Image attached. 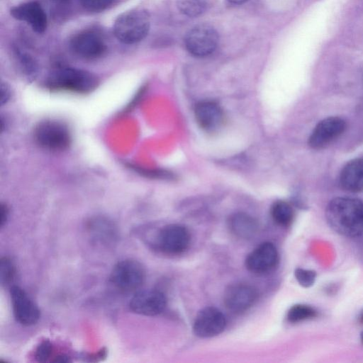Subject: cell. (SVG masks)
Masks as SVG:
<instances>
[{
	"label": "cell",
	"instance_id": "6da1fadb",
	"mask_svg": "<svg viewBox=\"0 0 363 363\" xmlns=\"http://www.w3.org/2000/svg\"><path fill=\"white\" fill-rule=\"evenodd\" d=\"M329 226L337 233L356 238L363 234V202L355 198L337 197L325 209Z\"/></svg>",
	"mask_w": 363,
	"mask_h": 363
},
{
	"label": "cell",
	"instance_id": "7a4b0ae2",
	"mask_svg": "<svg viewBox=\"0 0 363 363\" xmlns=\"http://www.w3.org/2000/svg\"><path fill=\"white\" fill-rule=\"evenodd\" d=\"M47 84L54 89L88 93L97 87L99 79L86 70L62 67L50 72L47 79Z\"/></svg>",
	"mask_w": 363,
	"mask_h": 363
},
{
	"label": "cell",
	"instance_id": "3957f363",
	"mask_svg": "<svg viewBox=\"0 0 363 363\" xmlns=\"http://www.w3.org/2000/svg\"><path fill=\"white\" fill-rule=\"evenodd\" d=\"M150 27L149 13L143 9H132L118 16L113 29L120 42L131 45L143 40L148 34Z\"/></svg>",
	"mask_w": 363,
	"mask_h": 363
},
{
	"label": "cell",
	"instance_id": "277c9868",
	"mask_svg": "<svg viewBox=\"0 0 363 363\" xmlns=\"http://www.w3.org/2000/svg\"><path fill=\"white\" fill-rule=\"evenodd\" d=\"M145 279V268L139 262L131 259L118 262L110 274V281L113 286L125 292L140 289Z\"/></svg>",
	"mask_w": 363,
	"mask_h": 363
},
{
	"label": "cell",
	"instance_id": "5b68a950",
	"mask_svg": "<svg viewBox=\"0 0 363 363\" xmlns=\"http://www.w3.org/2000/svg\"><path fill=\"white\" fill-rule=\"evenodd\" d=\"M36 143L50 150H63L71 143L67 127L57 121H45L38 124L34 130Z\"/></svg>",
	"mask_w": 363,
	"mask_h": 363
},
{
	"label": "cell",
	"instance_id": "8992f818",
	"mask_svg": "<svg viewBox=\"0 0 363 363\" xmlns=\"http://www.w3.org/2000/svg\"><path fill=\"white\" fill-rule=\"evenodd\" d=\"M218 34L209 24L202 23L192 28L186 33L184 43L187 50L196 57L211 54L218 44Z\"/></svg>",
	"mask_w": 363,
	"mask_h": 363
},
{
	"label": "cell",
	"instance_id": "52a82bcc",
	"mask_svg": "<svg viewBox=\"0 0 363 363\" xmlns=\"http://www.w3.org/2000/svg\"><path fill=\"white\" fill-rule=\"evenodd\" d=\"M191 235L189 230L179 224L163 227L157 235V245L164 252L177 255L184 252L189 246Z\"/></svg>",
	"mask_w": 363,
	"mask_h": 363
},
{
	"label": "cell",
	"instance_id": "ba28073f",
	"mask_svg": "<svg viewBox=\"0 0 363 363\" xmlns=\"http://www.w3.org/2000/svg\"><path fill=\"white\" fill-rule=\"evenodd\" d=\"M10 298L17 322L24 326H30L38 321L40 310L23 289L16 285L11 286Z\"/></svg>",
	"mask_w": 363,
	"mask_h": 363
},
{
	"label": "cell",
	"instance_id": "9c48e42d",
	"mask_svg": "<svg viewBox=\"0 0 363 363\" xmlns=\"http://www.w3.org/2000/svg\"><path fill=\"white\" fill-rule=\"evenodd\" d=\"M70 48L76 55L87 60L101 57L106 50L103 38L94 30H84L74 35Z\"/></svg>",
	"mask_w": 363,
	"mask_h": 363
},
{
	"label": "cell",
	"instance_id": "30bf717a",
	"mask_svg": "<svg viewBox=\"0 0 363 363\" xmlns=\"http://www.w3.org/2000/svg\"><path fill=\"white\" fill-rule=\"evenodd\" d=\"M225 326L226 320L223 313L216 308L206 307L197 313L193 331L199 337L208 338L220 334Z\"/></svg>",
	"mask_w": 363,
	"mask_h": 363
},
{
	"label": "cell",
	"instance_id": "8fae6325",
	"mask_svg": "<svg viewBox=\"0 0 363 363\" xmlns=\"http://www.w3.org/2000/svg\"><path fill=\"white\" fill-rule=\"evenodd\" d=\"M346 128L345 121L339 117H328L320 121L313 130L309 146L315 150L325 147L340 137Z\"/></svg>",
	"mask_w": 363,
	"mask_h": 363
},
{
	"label": "cell",
	"instance_id": "7c38bea8",
	"mask_svg": "<svg viewBox=\"0 0 363 363\" xmlns=\"http://www.w3.org/2000/svg\"><path fill=\"white\" fill-rule=\"evenodd\" d=\"M167 305L164 294L156 289L139 290L130 299V310L139 315L154 316L161 313Z\"/></svg>",
	"mask_w": 363,
	"mask_h": 363
},
{
	"label": "cell",
	"instance_id": "4fadbf2b",
	"mask_svg": "<svg viewBox=\"0 0 363 363\" xmlns=\"http://www.w3.org/2000/svg\"><path fill=\"white\" fill-rule=\"evenodd\" d=\"M279 255L276 247L269 242L261 243L246 257L245 267L255 274L272 271L277 264Z\"/></svg>",
	"mask_w": 363,
	"mask_h": 363
},
{
	"label": "cell",
	"instance_id": "5bb4252c",
	"mask_svg": "<svg viewBox=\"0 0 363 363\" xmlns=\"http://www.w3.org/2000/svg\"><path fill=\"white\" fill-rule=\"evenodd\" d=\"M257 297L256 289L251 285L238 283L230 285L224 292L225 307L233 313H242L249 309Z\"/></svg>",
	"mask_w": 363,
	"mask_h": 363
},
{
	"label": "cell",
	"instance_id": "9a60e30c",
	"mask_svg": "<svg viewBox=\"0 0 363 363\" xmlns=\"http://www.w3.org/2000/svg\"><path fill=\"white\" fill-rule=\"evenodd\" d=\"M10 13L15 19L28 23L37 33H43L47 28V15L38 1H30L13 6Z\"/></svg>",
	"mask_w": 363,
	"mask_h": 363
},
{
	"label": "cell",
	"instance_id": "2e32d148",
	"mask_svg": "<svg viewBox=\"0 0 363 363\" xmlns=\"http://www.w3.org/2000/svg\"><path fill=\"white\" fill-rule=\"evenodd\" d=\"M195 118L199 126L207 132H214L223 125L224 114L216 103L203 101L194 108Z\"/></svg>",
	"mask_w": 363,
	"mask_h": 363
},
{
	"label": "cell",
	"instance_id": "e0dca14e",
	"mask_svg": "<svg viewBox=\"0 0 363 363\" xmlns=\"http://www.w3.org/2000/svg\"><path fill=\"white\" fill-rule=\"evenodd\" d=\"M340 184L344 190L357 193L363 191V158L354 159L342 169Z\"/></svg>",
	"mask_w": 363,
	"mask_h": 363
},
{
	"label": "cell",
	"instance_id": "ac0fdd59",
	"mask_svg": "<svg viewBox=\"0 0 363 363\" xmlns=\"http://www.w3.org/2000/svg\"><path fill=\"white\" fill-rule=\"evenodd\" d=\"M87 227L91 239L100 244H111L116 238L114 225L106 218H93L89 221Z\"/></svg>",
	"mask_w": 363,
	"mask_h": 363
},
{
	"label": "cell",
	"instance_id": "d6986e66",
	"mask_svg": "<svg viewBox=\"0 0 363 363\" xmlns=\"http://www.w3.org/2000/svg\"><path fill=\"white\" fill-rule=\"evenodd\" d=\"M230 230L240 238H250L257 230V223L250 216L238 213L231 216L228 220Z\"/></svg>",
	"mask_w": 363,
	"mask_h": 363
},
{
	"label": "cell",
	"instance_id": "ffe728a7",
	"mask_svg": "<svg viewBox=\"0 0 363 363\" xmlns=\"http://www.w3.org/2000/svg\"><path fill=\"white\" fill-rule=\"evenodd\" d=\"M271 215L277 224L286 227L291 223L294 213L289 203L284 201H277L272 206Z\"/></svg>",
	"mask_w": 363,
	"mask_h": 363
},
{
	"label": "cell",
	"instance_id": "44dd1931",
	"mask_svg": "<svg viewBox=\"0 0 363 363\" xmlns=\"http://www.w3.org/2000/svg\"><path fill=\"white\" fill-rule=\"evenodd\" d=\"M177 5L184 15L196 17L205 11L207 2L206 0H177Z\"/></svg>",
	"mask_w": 363,
	"mask_h": 363
},
{
	"label": "cell",
	"instance_id": "7402d4cb",
	"mask_svg": "<svg viewBox=\"0 0 363 363\" xmlns=\"http://www.w3.org/2000/svg\"><path fill=\"white\" fill-rule=\"evenodd\" d=\"M316 311L307 305L296 304L291 307L287 313V320L290 323H299L315 317Z\"/></svg>",
	"mask_w": 363,
	"mask_h": 363
},
{
	"label": "cell",
	"instance_id": "603a6c76",
	"mask_svg": "<svg viewBox=\"0 0 363 363\" xmlns=\"http://www.w3.org/2000/svg\"><path fill=\"white\" fill-rule=\"evenodd\" d=\"M1 282L3 285L11 284L16 276V267L9 257H2L0 262Z\"/></svg>",
	"mask_w": 363,
	"mask_h": 363
},
{
	"label": "cell",
	"instance_id": "cb8c5ba5",
	"mask_svg": "<svg viewBox=\"0 0 363 363\" xmlns=\"http://www.w3.org/2000/svg\"><path fill=\"white\" fill-rule=\"evenodd\" d=\"M294 276L301 286L308 288L314 284L316 272L313 270L297 268L294 271Z\"/></svg>",
	"mask_w": 363,
	"mask_h": 363
},
{
	"label": "cell",
	"instance_id": "d4e9b609",
	"mask_svg": "<svg viewBox=\"0 0 363 363\" xmlns=\"http://www.w3.org/2000/svg\"><path fill=\"white\" fill-rule=\"evenodd\" d=\"M54 347L49 340H43L37 346L35 351V357L40 362H48L52 357Z\"/></svg>",
	"mask_w": 363,
	"mask_h": 363
},
{
	"label": "cell",
	"instance_id": "484cf974",
	"mask_svg": "<svg viewBox=\"0 0 363 363\" xmlns=\"http://www.w3.org/2000/svg\"><path fill=\"white\" fill-rule=\"evenodd\" d=\"M114 0H80L82 6L87 11L99 12L106 9Z\"/></svg>",
	"mask_w": 363,
	"mask_h": 363
},
{
	"label": "cell",
	"instance_id": "4316f807",
	"mask_svg": "<svg viewBox=\"0 0 363 363\" xmlns=\"http://www.w3.org/2000/svg\"><path fill=\"white\" fill-rule=\"evenodd\" d=\"M16 54L18 55L21 65L23 67L27 74H34L36 71V65L32 57L29 56V55L18 50H16Z\"/></svg>",
	"mask_w": 363,
	"mask_h": 363
},
{
	"label": "cell",
	"instance_id": "83f0119b",
	"mask_svg": "<svg viewBox=\"0 0 363 363\" xmlns=\"http://www.w3.org/2000/svg\"><path fill=\"white\" fill-rule=\"evenodd\" d=\"M9 209L6 205L1 203L0 208V226L2 228L7 220Z\"/></svg>",
	"mask_w": 363,
	"mask_h": 363
},
{
	"label": "cell",
	"instance_id": "f1b7e54d",
	"mask_svg": "<svg viewBox=\"0 0 363 363\" xmlns=\"http://www.w3.org/2000/svg\"><path fill=\"white\" fill-rule=\"evenodd\" d=\"M10 98V91L6 84H1V104H6Z\"/></svg>",
	"mask_w": 363,
	"mask_h": 363
},
{
	"label": "cell",
	"instance_id": "f546056e",
	"mask_svg": "<svg viewBox=\"0 0 363 363\" xmlns=\"http://www.w3.org/2000/svg\"><path fill=\"white\" fill-rule=\"evenodd\" d=\"M69 357L64 354H60L57 356H55L51 362H70Z\"/></svg>",
	"mask_w": 363,
	"mask_h": 363
},
{
	"label": "cell",
	"instance_id": "4dcf8cb0",
	"mask_svg": "<svg viewBox=\"0 0 363 363\" xmlns=\"http://www.w3.org/2000/svg\"><path fill=\"white\" fill-rule=\"evenodd\" d=\"M228 1L233 4H243L246 1H247L248 0H228Z\"/></svg>",
	"mask_w": 363,
	"mask_h": 363
},
{
	"label": "cell",
	"instance_id": "1f68e13d",
	"mask_svg": "<svg viewBox=\"0 0 363 363\" xmlns=\"http://www.w3.org/2000/svg\"><path fill=\"white\" fill-rule=\"evenodd\" d=\"M359 321L363 323V311L361 313L359 316Z\"/></svg>",
	"mask_w": 363,
	"mask_h": 363
},
{
	"label": "cell",
	"instance_id": "d6a6232c",
	"mask_svg": "<svg viewBox=\"0 0 363 363\" xmlns=\"http://www.w3.org/2000/svg\"><path fill=\"white\" fill-rule=\"evenodd\" d=\"M360 338H361L362 342L363 343V331L362 332V333L360 335Z\"/></svg>",
	"mask_w": 363,
	"mask_h": 363
},
{
	"label": "cell",
	"instance_id": "836d02e7",
	"mask_svg": "<svg viewBox=\"0 0 363 363\" xmlns=\"http://www.w3.org/2000/svg\"><path fill=\"white\" fill-rule=\"evenodd\" d=\"M57 1H64V0H57Z\"/></svg>",
	"mask_w": 363,
	"mask_h": 363
}]
</instances>
